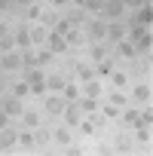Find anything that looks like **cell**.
<instances>
[{
	"instance_id": "14",
	"label": "cell",
	"mask_w": 153,
	"mask_h": 156,
	"mask_svg": "<svg viewBox=\"0 0 153 156\" xmlns=\"http://www.w3.org/2000/svg\"><path fill=\"white\" fill-rule=\"evenodd\" d=\"M73 73H76V83H86L95 76V64L92 61H73Z\"/></svg>"
},
{
	"instance_id": "36",
	"label": "cell",
	"mask_w": 153,
	"mask_h": 156,
	"mask_svg": "<svg viewBox=\"0 0 153 156\" xmlns=\"http://www.w3.org/2000/svg\"><path fill=\"white\" fill-rule=\"evenodd\" d=\"M110 52H107V46L104 43H92V64H98L101 58H107Z\"/></svg>"
},
{
	"instance_id": "5",
	"label": "cell",
	"mask_w": 153,
	"mask_h": 156,
	"mask_svg": "<svg viewBox=\"0 0 153 156\" xmlns=\"http://www.w3.org/2000/svg\"><path fill=\"white\" fill-rule=\"evenodd\" d=\"M3 113H6L9 119H19V116L25 113V98H19V95L9 92V95L3 98Z\"/></svg>"
},
{
	"instance_id": "30",
	"label": "cell",
	"mask_w": 153,
	"mask_h": 156,
	"mask_svg": "<svg viewBox=\"0 0 153 156\" xmlns=\"http://www.w3.org/2000/svg\"><path fill=\"white\" fill-rule=\"evenodd\" d=\"M34 55H37V67H46V64L55 58V52H52L49 46H40V49H34Z\"/></svg>"
},
{
	"instance_id": "42",
	"label": "cell",
	"mask_w": 153,
	"mask_h": 156,
	"mask_svg": "<svg viewBox=\"0 0 153 156\" xmlns=\"http://www.w3.org/2000/svg\"><path fill=\"white\" fill-rule=\"evenodd\" d=\"M70 6H83V0H70Z\"/></svg>"
},
{
	"instance_id": "10",
	"label": "cell",
	"mask_w": 153,
	"mask_h": 156,
	"mask_svg": "<svg viewBox=\"0 0 153 156\" xmlns=\"http://www.w3.org/2000/svg\"><path fill=\"white\" fill-rule=\"evenodd\" d=\"M46 92H58L61 95V89H64V83H67V73H61V70H52V73H46Z\"/></svg>"
},
{
	"instance_id": "38",
	"label": "cell",
	"mask_w": 153,
	"mask_h": 156,
	"mask_svg": "<svg viewBox=\"0 0 153 156\" xmlns=\"http://www.w3.org/2000/svg\"><path fill=\"white\" fill-rule=\"evenodd\" d=\"M12 95H19V98H28V95H31V86H28L25 80H19V83L12 86Z\"/></svg>"
},
{
	"instance_id": "25",
	"label": "cell",
	"mask_w": 153,
	"mask_h": 156,
	"mask_svg": "<svg viewBox=\"0 0 153 156\" xmlns=\"http://www.w3.org/2000/svg\"><path fill=\"white\" fill-rule=\"evenodd\" d=\"M132 138H135V144H150V126H144V122H138V126H132Z\"/></svg>"
},
{
	"instance_id": "31",
	"label": "cell",
	"mask_w": 153,
	"mask_h": 156,
	"mask_svg": "<svg viewBox=\"0 0 153 156\" xmlns=\"http://www.w3.org/2000/svg\"><path fill=\"white\" fill-rule=\"evenodd\" d=\"M19 147L37 150V141H34V132H31V129H22V132H19Z\"/></svg>"
},
{
	"instance_id": "22",
	"label": "cell",
	"mask_w": 153,
	"mask_h": 156,
	"mask_svg": "<svg viewBox=\"0 0 153 156\" xmlns=\"http://www.w3.org/2000/svg\"><path fill=\"white\" fill-rule=\"evenodd\" d=\"M34 141H37V150H40V147H46V144H52V129L40 122V126L34 129Z\"/></svg>"
},
{
	"instance_id": "17",
	"label": "cell",
	"mask_w": 153,
	"mask_h": 156,
	"mask_svg": "<svg viewBox=\"0 0 153 156\" xmlns=\"http://www.w3.org/2000/svg\"><path fill=\"white\" fill-rule=\"evenodd\" d=\"M132 101H138V104H150V101H153V89H150V80H147V83H138V86L132 89Z\"/></svg>"
},
{
	"instance_id": "2",
	"label": "cell",
	"mask_w": 153,
	"mask_h": 156,
	"mask_svg": "<svg viewBox=\"0 0 153 156\" xmlns=\"http://www.w3.org/2000/svg\"><path fill=\"white\" fill-rule=\"evenodd\" d=\"M126 22L123 19H110L107 22V34H104V43L107 46H113V43H119V40H126Z\"/></svg>"
},
{
	"instance_id": "13",
	"label": "cell",
	"mask_w": 153,
	"mask_h": 156,
	"mask_svg": "<svg viewBox=\"0 0 153 156\" xmlns=\"http://www.w3.org/2000/svg\"><path fill=\"white\" fill-rule=\"evenodd\" d=\"M16 144H19V132L6 122L3 129H0V150H12Z\"/></svg>"
},
{
	"instance_id": "32",
	"label": "cell",
	"mask_w": 153,
	"mask_h": 156,
	"mask_svg": "<svg viewBox=\"0 0 153 156\" xmlns=\"http://www.w3.org/2000/svg\"><path fill=\"white\" fill-rule=\"evenodd\" d=\"M110 83H113V89H126L129 86V73L126 70H110Z\"/></svg>"
},
{
	"instance_id": "11",
	"label": "cell",
	"mask_w": 153,
	"mask_h": 156,
	"mask_svg": "<svg viewBox=\"0 0 153 156\" xmlns=\"http://www.w3.org/2000/svg\"><path fill=\"white\" fill-rule=\"evenodd\" d=\"M52 144H55V147H70V144H73L70 126H55V129H52Z\"/></svg>"
},
{
	"instance_id": "15",
	"label": "cell",
	"mask_w": 153,
	"mask_h": 156,
	"mask_svg": "<svg viewBox=\"0 0 153 156\" xmlns=\"http://www.w3.org/2000/svg\"><path fill=\"white\" fill-rule=\"evenodd\" d=\"M80 95H89V98H101V95H104V86H101V80H98V76H92V80L80 83Z\"/></svg>"
},
{
	"instance_id": "33",
	"label": "cell",
	"mask_w": 153,
	"mask_h": 156,
	"mask_svg": "<svg viewBox=\"0 0 153 156\" xmlns=\"http://www.w3.org/2000/svg\"><path fill=\"white\" fill-rule=\"evenodd\" d=\"M61 98L64 101H76V98H80V86H76V83H64V89H61Z\"/></svg>"
},
{
	"instance_id": "37",
	"label": "cell",
	"mask_w": 153,
	"mask_h": 156,
	"mask_svg": "<svg viewBox=\"0 0 153 156\" xmlns=\"http://www.w3.org/2000/svg\"><path fill=\"white\" fill-rule=\"evenodd\" d=\"M12 49H16V34L9 31L3 40H0V52H12Z\"/></svg>"
},
{
	"instance_id": "1",
	"label": "cell",
	"mask_w": 153,
	"mask_h": 156,
	"mask_svg": "<svg viewBox=\"0 0 153 156\" xmlns=\"http://www.w3.org/2000/svg\"><path fill=\"white\" fill-rule=\"evenodd\" d=\"M83 31H86V40H92V43H104L107 22H104L101 16H89V22L83 25Z\"/></svg>"
},
{
	"instance_id": "29",
	"label": "cell",
	"mask_w": 153,
	"mask_h": 156,
	"mask_svg": "<svg viewBox=\"0 0 153 156\" xmlns=\"http://www.w3.org/2000/svg\"><path fill=\"white\" fill-rule=\"evenodd\" d=\"M40 25H46V28H55V22H58V12L52 9V6H43V12H40V19H37Z\"/></svg>"
},
{
	"instance_id": "23",
	"label": "cell",
	"mask_w": 153,
	"mask_h": 156,
	"mask_svg": "<svg viewBox=\"0 0 153 156\" xmlns=\"http://www.w3.org/2000/svg\"><path fill=\"white\" fill-rule=\"evenodd\" d=\"M12 34H16V46H19L22 52H25V49H34V46H31V34H28V25H22V28H16Z\"/></svg>"
},
{
	"instance_id": "40",
	"label": "cell",
	"mask_w": 153,
	"mask_h": 156,
	"mask_svg": "<svg viewBox=\"0 0 153 156\" xmlns=\"http://www.w3.org/2000/svg\"><path fill=\"white\" fill-rule=\"evenodd\" d=\"M46 6H52V9H61V6H70V0H49Z\"/></svg>"
},
{
	"instance_id": "7",
	"label": "cell",
	"mask_w": 153,
	"mask_h": 156,
	"mask_svg": "<svg viewBox=\"0 0 153 156\" xmlns=\"http://www.w3.org/2000/svg\"><path fill=\"white\" fill-rule=\"evenodd\" d=\"M110 49H113L110 55H113V58H119V61H132V58H138V55H135V43H132V40H119V43H113Z\"/></svg>"
},
{
	"instance_id": "34",
	"label": "cell",
	"mask_w": 153,
	"mask_h": 156,
	"mask_svg": "<svg viewBox=\"0 0 153 156\" xmlns=\"http://www.w3.org/2000/svg\"><path fill=\"white\" fill-rule=\"evenodd\" d=\"M110 70H113V58H110V55L95 64V76H110Z\"/></svg>"
},
{
	"instance_id": "21",
	"label": "cell",
	"mask_w": 153,
	"mask_h": 156,
	"mask_svg": "<svg viewBox=\"0 0 153 156\" xmlns=\"http://www.w3.org/2000/svg\"><path fill=\"white\" fill-rule=\"evenodd\" d=\"M19 119H22V126H25V129H31V132H34V129L43 122V116H40L37 110H31V107H25V113H22Z\"/></svg>"
},
{
	"instance_id": "20",
	"label": "cell",
	"mask_w": 153,
	"mask_h": 156,
	"mask_svg": "<svg viewBox=\"0 0 153 156\" xmlns=\"http://www.w3.org/2000/svg\"><path fill=\"white\" fill-rule=\"evenodd\" d=\"M132 147H135V138H132V135L119 132V135L113 138V153H129Z\"/></svg>"
},
{
	"instance_id": "9",
	"label": "cell",
	"mask_w": 153,
	"mask_h": 156,
	"mask_svg": "<svg viewBox=\"0 0 153 156\" xmlns=\"http://www.w3.org/2000/svg\"><path fill=\"white\" fill-rule=\"evenodd\" d=\"M61 116H64V126H80V119H83V110H80V104L76 101H67L64 104V110H61Z\"/></svg>"
},
{
	"instance_id": "26",
	"label": "cell",
	"mask_w": 153,
	"mask_h": 156,
	"mask_svg": "<svg viewBox=\"0 0 153 156\" xmlns=\"http://www.w3.org/2000/svg\"><path fill=\"white\" fill-rule=\"evenodd\" d=\"M107 101H110L113 107H119V110H126V107H129V95H126L123 89H113V92L107 95Z\"/></svg>"
},
{
	"instance_id": "44",
	"label": "cell",
	"mask_w": 153,
	"mask_h": 156,
	"mask_svg": "<svg viewBox=\"0 0 153 156\" xmlns=\"http://www.w3.org/2000/svg\"><path fill=\"white\" fill-rule=\"evenodd\" d=\"M0 55H3V52H0Z\"/></svg>"
},
{
	"instance_id": "4",
	"label": "cell",
	"mask_w": 153,
	"mask_h": 156,
	"mask_svg": "<svg viewBox=\"0 0 153 156\" xmlns=\"http://www.w3.org/2000/svg\"><path fill=\"white\" fill-rule=\"evenodd\" d=\"M64 104H67V101H64L58 92H46V95H43V110H46L49 116H61Z\"/></svg>"
},
{
	"instance_id": "41",
	"label": "cell",
	"mask_w": 153,
	"mask_h": 156,
	"mask_svg": "<svg viewBox=\"0 0 153 156\" xmlns=\"http://www.w3.org/2000/svg\"><path fill=\"white\" fill-rule=\"evenodd\" d=\"M9 31H12V28H9V25H6V22H0V40H3V37H6V34H9Z\"/></svg>"
},
{
	"instance_id": "39",
	"label": "cell",
	"mask_w": 153,
	"mask_h": 156,
	"mask_svg": "<svg viewBox=\"0 0 153 156\" xmlns=\"http://www.w3.org/2000/svg\"><path fill=\"white\" fill-rule=\"evenodd\" d=\"M25 12H28V22H37V19H40V12H43V6H40L37 0H34V3H31V6L25 9Z\"/></svg>"
},
{
	"instance_id": "18",
	"label": "cell",
	"mask_w": 153,
	"mask_h": 156,
	"mask_svg": "<svg viewBox=\"0 0 153 156\" xmlns=\"http://www.w3.org/2000/svg\"><path fill=\"white\" fill-rule=\"evenodd\" d=\"M70 25H76V28H83L86 22H89V12L83 9V6H67V16H64Z\"/></svg>"
},
{
	"instance_id": "43",
	"label": "cell",
	"mask_w": 153,
	"mask_h": 156,
	"mask_svg": "<svg viewBox=\"0 0 153 156\" xmlns=\"http://www.w3.org/2000/svg\"><path fill=\"white\" fill-rule=\"evenodd\" d=\"M0 92H3V70H0Z\"/></svg>"
},
{
	"instance_id": "19",
	"label": "cell",
	"mask_w": 153,
	"mask_h": 156,
	"mask_svg": "<svg viewBox=\"0 0 153 156\" xmlns=\"http://www.w3.org/2000/svg\"><path fill=\"white\" fill-rule=\"evenodd\" d=\"M64 40H67V46H70V52H73V49H80V46L86 43V31H83V28H70V31L64 34Z\"/></svg>"
},
{
	"instance_id": "16",
	"label": "cell",
	"mask_w": 153,
	"mask_h": 156,
	"mask_svg": "<svg viewBox=\"0 0 153 156\" xmlns=\"http://www.w3.org/2000/svg\"><path fill=\"white\" fill-rule=\"evenodd\" d=\"M46 46L55 52V55H64V52H70V46H67V40L61 37V34H55V31H49V37H46Z\"/></svg>"
},
{
	"instance_id": "6",
	"label": "cell",
	"mask_w": 153,
	"mask_h": 156,
	"mask_svg": "<svg viewBox=\"0 0 153 156\" xmlns=\"http://www.w3.org/2000/svg\"><path fill=\"white\" fill-rule=\"evenodd\" d=\"M28 34H31V46H34V49H40V46H46L49 28H46V25H40V22H31V25H28Z\"/></svg>"
},
{
	"instance_id": "28",
	"label": "cell",
	"mask_w": 153,
	"mask_h": 156,
	"mask_svg": "<svg viewBox=\"0 0 153 156\" xmlns=\"http://www.w3.org/2000/svg\"><path fill=\"white\" fill-rule=\"evenodd\" d=\"M150 19H153V12H150V3H144V6H138V16L132 19L135 25H144V28H150Z\"/></svg>"
},
{
	"instance_id": "27",
	"label": "cell",
	"mask_w": 153,
	"mask_h": 156,
	"mask_svg": "<svg viewBox=\"0 0 153 156\" xmlns=\"http://www.w3.org/2000/svg\"><path fill=\"white\" fill-rule=\"evenodd\" d=\"M98 113H104L110 122H119V107H113V104L104 101V98H101V104H98Z\"/></svg>"
},
{
	"instance_id": "12",
	"label": "cell",
	"mask_w": 153,
	"mask_h": 156,
	"mask_svg": "<svg viewBox=\"0 0 153 156\" xmlns=\"http://www.w3.org/2000/svg\"><path fill=\"white\" fill-rule=\"evenodd\" d=\"M22 80H25L28 86H40V83L46 80V67H37V64H34V67H25V70H22Z\"/></svg>"
},
{
	"instance_id": "3",
	"label": "cell",
	"mask_w": 153,
	"mask_h": 156,
	"mask_svg": "<svg viewBox=\"0 0 153 156\" xmlns=\"http://www.w3.org/2000/svg\"><path fill=\"white\" fill-rule=\"evenodd\" d=\"M0 70L3 73H22V52H3L0 55Z\"/></svg>"
},
{
	"instance_id": "24",
	"label": "cell",
	"mask_w": 153,
	"mask_h": 156,
	"mask_svg": "<svg viewBox=\"0 0 153 156\" xmlns=\"http://www.w3.org/2000/svg\"><path fill=\"white\" fill-rule=\"evenodd\" d=\"M141 122V110H132V107H126V110H119V126H138Z\"/></svg>"
},
{
	"instance_id": "8",
	"label": "cell",
	"mask_w": 153,
	"mask_h": 156,
	"mask_svg": "<svg viewBox=\"0 0 153 156\" xmlns=\"http://www.w3.org/2000/svg\"><path fill=\"white\" fill-rule=\"evenodd\" d=\"M126 9H129V6L123 3V0H104L101 19H107V22H110V19H123V16H126Z\"/></svg>"
},
{
	"instance_id": "35",
	"label": "cell",
	"mask_w": 153,
	"mask_h": 156,
	"mask_svg": "<svg viewBox=\"0 0 153 156\" xmlns=\"http://www.w3.org/2000/svg\"><path fill=\"white\" fill-rule=\"evenodd\" d=\"M83 9H86L89 16H101V9H104V0H83Z\"/></svg>"
}]
</instances>
